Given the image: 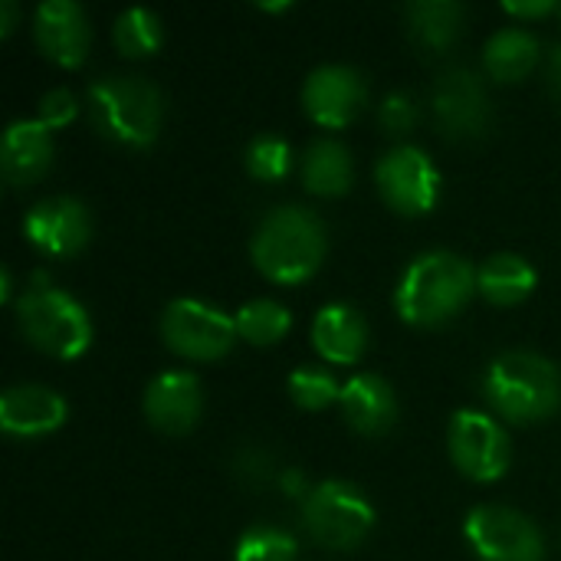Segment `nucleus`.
I'll list each match as a JSON object with an SVG mask.
<instances>
[{
  "label": "nucleus",
  "instance_id": "1",
  "mask_svg": "<svg viewBox=\"0 0 561 561\" xmlns=\"http://www.w3.org/2000/svg\"><path fill=\"white\" fill-rule=\"evenodd\" d=\"M329 253L325 220L302 204L273 207L250 237L253 266L276 286H299L322 270Z\"/></svg>",
  "mask_w": 561,
  "mask_h": 561
},
{
  "label": "nucleus",
  "instance_id": "2",
  "mask_svg": "<svg viewBox=\"0 0 561 561\" xmlns=\"http://www.w3.org/2000/svg\"><path fill=\"white\" fill-rule=\"evenodd\" d=\"M477 293V270L450 250L417 253L398 279L394 309L408 325L437 329L457 319Z\"/></svg>",
  "mask_w": 561,
  "mask_h": 561
},
{
  "label": "nucleus",
  "instance_id": "3",
  "mask_svg": "<svg viewBox=\"0 0 561 561\" xmlns=\"http://www.w3.org/2000/svg\"><path fill=\"white\" fill-rule=\"evenodd\" d=\"M92 128L122 148H148L164 125V92L145 76H102L85 89Z\"/></svg>",
  "mask_w": 561,
  "mask_h": 561
},
{
  "label": "nucleus",
  "instance_id": "4",
  "mask_svg": "<svg viewBox=\"0 0 561 561\" xmlns=\"http://www.w3.org/2000/svg\"><path fill=\"white\" fill-rule=\"evenodd\" d=\"M483 398L510 424H539L559 408V368L539 352H503L483 375Z\"/></svg>",
  "mask_w": 561,
  "mask_h": 561
},
{
  "label": "nucleus",
  "instance_id": "5",
  "mask_svg": "<svg viewBox=\"0 0 561 561\" xmlns=\"http://www.w3.org/2000/svg\"><path fill=\"white\" fill-rule=\"evenodd\" d=\"M13 316L20 335L49 358L72 362L85 355L92 345V319L85 306L66 289L53 286L46 273H36L33 286H26L16 296Z\"/></svg>",
  "mask_w": 561,
  "mask_h": 561
},
{
  "label": "nucleus",
  "instance_id": "6",
  "mask_svg": "<svg viewBox=\"0 0 561 561\" xmlns=\"http://www.w3.org/2000/svg\"><path fill=\"white\" fill-rule=\"evenodd\" d=\"M375 519L371 500L345 480H322L302 503V529L325 552L358 549L371 536Z\"/></svg>",
  "mask_w": 561,
  "mask_h": 561
},
{
  "label": "nucleus",
  "instance_id": "7",
  "mask_svg": "<svg viewBox=\"0 0 561 561\" xmlns=\"http://www.w3.org/2000/svg\"><path fill=\"white\" fill-rule=\"evenodd\" d=\"M164 345L187 362H217L237 345V319L201 299H174L161 312Z\"/></svg>",
  "mask_w": 561,
  "mask_h": 561
},
{
  "label": "nucleus",
  "instance_id": "8",
  "mask_svg": "<svg viewBox=\"0 0 561 561\" xmlns=\"http://www.w3.org/2000/svg\"><path fill=\"white\" fill-rule=\"evenodd\" d=\"M463 539L480 561H546L542 529L513 506L486 503L470 510Z\"/></svg>",
  "mask_w": 561,
  "mask_h": 561
},
{
  "label": "nucleus",
  "instance_id": "9",
  "mask_svg": "<svg viewBox=\"0 0 561 561\" xmlns=\"http://www.w3.org/2000/svg\"><path fill=\"white\" fill-rule=\"evenodd\" d=\"M447 454L454 467L473 483H496L513 463L506 427L483 411L463 408L447 424Z\"/></svg>",
  "mask_w": 561,
  "mask_h": 561
},
{
  "label": "nucleus",
  "instance_id": "10",
  "mask_svg": "<svg viewBox=\"0 0 561 561\" xmlns=\"http://www.w3.org/2000/svg\"><path fill=\"white\" fill-rule=\"evenodd\" d=\"M375 184L385 204L404 217H424L440 201V171L417 145H394L375 164Z\"/></svg>",
  "mask_w": 561,
  "mask_h": 561
},
{
  "label": "nucleus",
  "instance_id": "11",
  "mask_svg": "<svg viewBox=\"0 0 561 561\" xmlns=\"http://www.w3.org/2000/svg\"><path fill=\"white\" fill-rule=\"evenodd\" d=\"M431 112L437 128L454 141H477L493 125V102L483 79L467 66H450L431 89Z\"/></svg>",
  "mask_w": 561,
  "mask_h": 561
},
{
  "label": "nucleus",
  "instance_id": "12",
  "mask_svg": "<svg viewBox=\"0 0 561 561\" xmlns=\"http://www.w3.org/2000/svg\"><path fill=\"white\" fill-rule=\"evenodd\" d=\"M368 105V79L355 66L325 62L316 66L302 82V108L322 128L352 125Z\"/></svg>",
  "mask_w": 561,
  "mask_h": 561
},
{
  "label": "nucleus",
  "instance_id": "13",
  "mask_svg": "<svg viewBox=\"0 0 561 561\" xmlns=\"http://www.w3.org/2000/svg\"><path fill=\"white\" fill-rule=\"evenodd\" d=\"M23 237L43 256L69 260L82 253L92 240V214L79 197H46L36 201L23 217Z\"/></svg>",
  "mask_w": 561,
  "mask_h": 561
},
{
  "label": "nucleus",
  "instance_id": "14",
  "mask_svg": "<svg viewBox=\"0 0 561 561\" xmlns=\"http://www.w3.org/2000/svg\"><path fill=\"white\" fill-rule=\"evenodd\" d=\"M33 39L49 62L76 69L89 56L92 26L76 0H43L33 13Z\"/></svg>",
  "mask_w": 561,
  "mask_h": 561
},
{
  "label": "nucleus",
  "instance_id": "15",
  "mask_svg": "<svg viewBox=\"0 0 561 561\" xmlns=\"http://www.w3.org/2000/svg\"><path fill=\"white\" fill-rule=\"evenodd\" d=\"M141 408L154 431L181 437L194 431L204 414V388L191 371H161L148 381Z\"/></svg>",
  "mask_w": 561,
  "mask_h": 561
},
{
  "label": "nucleus",
  "instance_id": "16",
  "mask_svg": "<svg viewBox=\"0 0 561 561\" xmlns=\"http://www.w3.org/2000/svg\"><path fill=\"white\" fill-rule=\"evenodd\" d=\"M69 417V404L46 385H13L0 398V427L10 437L36 440L56 434Z\"/></svg>",
  "mask_w": 561,
  "mask_h": 561
},
{
  "label": "nucleus",
  "instance_id": "17",
  "mask_svg": "<svg viewBox=\"0 0 561 561\" xmlns=\"http://www.w3.org/2000/svg\"><path fill=\"white\" fill-rule=\"evenodd\" d=\"M53 154V131L39 118H16L0 138V174L10 187H30L49 171Z\"/></svg>",
  "mask_w": 561,
  "mask_h": 561
},
{
  "label": "nucleus",
  "instance_id": "18",
  "mask_svg": "<svg viewBox=\"0 0 561 561\" xmlns=\"http://www.w3.org/2000/svg\"><path fill=\"white\" fill-rule=\"evenodd\" d=\"M342 414L348 421L352 431H358L362 437H381L398 424L401 404L394 388L371 371H362L355 378H348L342 385Z\"/></svg>",
  "mask_w": 561,
  "mask_h": 561
},
{
  "label": "nucleus",
  "instance_id": "19",
  "mask_svg": "<svg viewBox=\"0 0 561 561\" xmlns=\"http://www.w3.org/2000/svg\"><path fill=\"white\" fill-rule=\"evenodd\" d=\"M312 345L329 365H358L368 352V322L348 302H329L312 319Z\"/></svg>",
  "mask_w": 561,
  "mask_h": 561
},
{
  "label": "nucleus",
  "instance_id": "20",
  "mask_svg": "<svg viewBox=\"0 0 561 561\" xmlns=\"http://www.w3.org/2000/svg\"><path fill=\"white\" fill-rule=\"evenodd\" d=\"M404 26L421 49L444 53L460 39L467 26V7L457 0H411L404 7Z\"/></svg>",
  "mask_w": 561,
  "mask_h": 561
},
{
  "label": "nucleus",
  "instance_id": "21",
  "mask_svg": "<svg viewBox=\"0 0 561 561\" xmlns=\"http://www.w3.org/2000/svg\"><path fill=\"white\" fill-rule=\"evenodd\" d=\"M302 184L316 197H342L355 184V158L339 138H316L302 154Z\"/></svg>",
  "mask_w": 561,
  "mask_h": 561
},
{
  "label": "nucleus",
  "instance_id": "22",
  "mask_svg": "<svg viewBox=\"0 0 561 561\" xmlns=\"http://www.w3.org/2000/svg\"><path fill=\"white\" fill-rule=\"evenodd\" d=\"M539 286L536 266L519 253H493L477 266V293L493 306H519Z\"/></svg>",
  "mask_w": 561,
  "mask_h": 561
},
{
  "label": "nucleus",
  "instance_id": "23",
  "mask_svg": "<svg viewBox=\"0 0 561 561\" xmlns=\"http://www.w3.org/2000/svg\"><path fill=\"white\" fill-rule=\"evenodd\" d=\"M542 59V46L536 33L526 26H503L483 46V66L496 82H519L526 79Z\"/></svg>",
  "mask_w": 561,
  "mask_h": 561
},
{
  "label": "nucleus",
  "instance_id": "24",
  "mask_svg": "<svg viewBox=\"0 0 561 561\" xmlns=\"http://www.w3.org/2000/svg\"><path fill=\"white\" fill-rule=\"evenodd\" d=\"M112 43L122 56L128 59H145L161 49L164 43V26L161 16L148 7H128L115 16L112 26Z\"/></svg>",
  "mask_w": 561,
  "mask_h": 561
},
{
  "label": "nucleus",
  "instance_id": "25",
  "mask_svg": "<svg viewBox=\"0 0 561 561\" xmlns=\"http://www.w3.org/2000/svg\"><path fill=\"white\" fill-rule=\"evenodd\" d=\"M237 335L250 345H276L293 329V312L276 299H250L237 309Z\"/></svg>",
  "mask_w": 561,
  "mask_h": 561
},
{
  "label": "nucleus",
  "instance_id": "26",
  "mask_svg": "<svg viewBox=\"0 0 561 561\" xmlns=\"http://www.w3.org/2000/svg\"><path fill=\"white\" fill-rule=\"evenodd\" d=\"M233 561H299V542L279 526L256 523L237 539Z\"/></svg>",
  "mask_w": 561,
  "mask_h": 561
},
{
  "label": "nucleus",
  "instance_id": "27",
  "mask_svg": "<svg viewBox=\"0 0 561 561\" xmlns=\"http://www.w3.org/2000/svg\"><path fill=\"white\" fill-rule=\"evenodd\" d=\"M286 391H289L293 404L302 411H325L342 401L339 378L329 368H316V365H299L286 378Z\"/></svg>",
  "mask_w": 561,
  "mask_h": 561
},
{
  "label": "nucleus",
  "instance_id": "28",
  "mask_svg": "<svg viewBox=\"0 0 561 561\" xmlns=\"http://www.w3.org/2000/svg\"><path fill=\"white\" fill-rule=\"evenodd\" d=\"M243 164H247V174L253 181H263V184H276L289 174L293 168V148L283 135H273V131H263L256 135L250 145H247V154H243Z\"/></svg>",
  "mask_w": 561,
  "mask_h": 561
},
{
  "label": "nucleus",
  "instance_id": "29",
  "mask_svg": "<svg viewBox=\"0 0 561 561\" xmlns=\"http://www.w3.org/2000/svg\"><path fill=\"white\" fill-rule=\"evenodd\" d=\"M378 122H381V128H385L391 138L411 135V131L417 128V122H421L417 99H414L411 92H404V89L385 95V102H381V108H378Z\"/></svg>",
  "mask_w": 561,
  "mask_h": 561
},
{
  "label": "nucleus",
  "instance_id": "30",
  "mask_svg": "<svg viewBox=\"0 0 561 561\" xmlns=\"http://www.w3.org/2000/svg\"><path fill=\"white\" fill-rule=\"evenodd\" d=\"M233 473L237 480H243L247 486H266L276 473V463H273V454L263 450V447H243L237 457H233Z\"/></svg>",
  "mask_w": 561,
  "mask_h": 561
},
{
  "label": "nucleus",
  "instance_id": "31",
  "mask_svg": "<svg viewBox=\"0 0 561 561\" xmlns=\"http://www.w3.org/2000/svg\"><path fill=\"white\" fill-rule=\"evenodd\" d=\"M76 115H79V99H76L69 89H49V92H43V99H39V115H36V118H39L49 131H59V128L72 125Z\"/></svg>",
  "mask_w": 561,
  "mask_h": 561
},
{
  "label": "nucleus",
  "instance_id": "32",
  "mask_svg": "<svg viewBox=\"0 0 561 561\" xmlns=\"http://www.w3.org/2000/svg\"><path fill=\"white\" fill-rule=\"evenodd\" d=\"M503 10L519 20H539V16L559 13V3L556 0H506Z\"/></svg>",
  "mask_w": 561,
  "mask_h": 561
},
{
  "label": "nucleus",
  "instance_id": "33",
  "mask_svg": "<svg viewBox=\"0 0 561 561\" xmlns=\"http://www.w3.org/2000/svg\"><path fill=\"white\" fill-rule=\"evenodd\" d=\"M276 483H279V490H283L289 500H302V503H306L309 493H312V486H309V480H306L302 470H279Z\"/></svg>",
  "mask_w": 561,
  "mask_h": 561
},
{
  "label": "nucleus",
  "instance_id": "34",
  "mask_svg": "<svg viewBox=\"0 0 561 561\" xmlns=\"http://www.w3.org/2000/svg\"><path fill=\"white\" fill-rule=\"evenodd\" d=\"M546 82H549V92L561 102V43L552 46L549 53V62H546Z\"/></svg>",
  "mask_w": 561,
  "mask_h": 561
},
{
  "label": "nucleus",
  "instance_id": "35",
  "mask_svg": "<svg viewBox=\"0 0 561 561\" xmlns=\"http://www.w3.org/2000/svg\"><path fill=\"white\" fill-rule=\"evenodd\" d=\"M16 16H20L16 0H0V36H10L16 30Z\"/></svg>",
  "mask_w": 561,
  "mask_h": 561
},
{
  "label": "nucleus",
  "instance_id": "36",
  "mask_svg": "<svg viewBox=\"0 0 561 561\" xmlns=\"http://www.w3.org/2000/svg\"><path fill=\"white\" fill-rule=\"evenodd\" d=\"M0 302H16V299H13V276H10V266H0Z\"/></svg>",
  "mask_w": 561,
  "mask_h": 561
},
{
  "label": "nucleus",
  "instance_id": "37",
  "mask_svg": "<svg viewBox=\"0 0 561 561\" xmlns=\"http://www.w3.org/2000/svg\"><path fill=\"white\" fill-rule=\"evenodd\" d=\"M260 10H270V13H279V10H289L293 3L289 0H283V3H256Z\"/></svg>",
  "mask_w": 561,
  "mask_h": 561
},
{
  "label": "nucleus",
  "instance_id": "38",
  "mask_svg": "<svg viewBox=\"0 0 561 561\" xmlns=\"http://www.w3.org/2000/svg\"><path fill=\"white\" fill-rule=\"evenodd\" d=\"M559 16H561V7H559Z\"/></svg>",
  "mask_w": 561,
  "mask_h": 561
}]
</instances>
